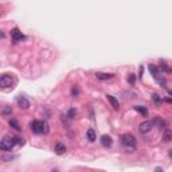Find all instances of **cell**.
Segmentation results:
<instances>
[{
	"instance_id": "cell-4",
	"label": "cell",
	"mask_w": 172,
	"mask_h": 172,
	"mask_svg": "<svg viewBox=\"0 0 172 172\" xmlns=\"http://www.w3.org/2000/svg\"><path fill=\"white\" fill-rule=\"evenodd\" d=\"M0 85H2L3 89L12 87V85H13V78L9 75V74H3L2 78H0Z\"/></svg>"
},
{
	"instance_id": "cell-9",
	"label": "cell",
	"mask_w": 172,
	"mask_h": 172,
	"mask_svg": "<svg viewBox=\"0 0 172 172\" xmlns=\"http://www.w3.org/2000/svg\"><path fill=\"white\" fill-rule=\"evenodd\" d=\"M149 71H151V74L153 75V78H155V79H157V81H159V82L161 83L160 73H159V70H157V67L155 66V65H149Z\"/></svg>"
},
{
	"instance_id": "cell-16",
	"label": "cell",
	"mask_w": 172,
	"mask_h": 172,
	"mask_svg": "<svg viewBox=\"0 0 172 172\" xmlns=\"http://www.w3.org/2000/svg\"><path fill=\"white\" fill-rule=\"evenodd\" d=\"M8 123H9V125H11V128H13V129H16V130H20V126L15 119H9Z\"/></svg>"
},
{
	"instance_id": "cell-8",
	"label": "cell",
	"mask_w": 172,
	"mask_h": 172,
	"mask_svg": "<svg viewBox=\"0 0 172 172\" xmlns=\"http://www.w3.org/2000/svg\"><path fill=\"white\" fill-rule=\"evenodd\" d=\"M18 105H19L20 109H28V108H30V102H28V100H27V98H24V97L20 96L18 98Z\"/></svg>"
},
{
	"instance_id": "cell-10",
	"label": "cell",
	"mask_w": 172,
	"mask_h": 172,
	"mask_svg": "<svg viewBox=\"0 0 172 172\" xmlns=\"http://www.w3.org/2000/svg\"><path fill=\"white\" fill-rule=\"evenodd\" d=\"M96 77H97V79H100V81H106V79L113 78L114 74H110V73H96Z\"/></svg>"
},
{
	"instance_id": "cell-3",
	"label": "cell",
	"mask_w": 172,
	"mask_h": 172,
	"mask_svg": "<svg viewBox=\"0 0 172 172\" xmlns=\"http://www.w3.org/2000/svg\"><path fill=\"white\" fill-rule=\"evenodd\" d=\"M16 143L19 144V139L11 137V136H5V137H3L2 143H0V149L4 151V152H9V151H12V148L15 147Z\"/></svg>"
},
{
	"instance_id": "cell-25",
	"label": "cell",
	"mask_w": 172,
	"mask_h": 172,
	"mask_svg": "<svg viewBox=\"0 0 172 172\" xmlns=\"http://www.w3.org/2000/svg\"><path fill=\"white\" fill-rule=\"evenodd\" d=\"M167 102H170V104H172V100H171V98H167Z\"/></svg>"
},
{
	"instance_id": "cell-17",
	"label": "cell",
	"mask_w": 172,
	"mask_h": 172,
	"mask_svg": "<svg viewBox=\"0 0 172 172\" xmlns=\"http://www.w3.org/2000/svg\"><path fill=\"white\" fill-rule=\"evenodd\" d=\"M134 109H136V112H139L140 114H143V116H147V114H148L147 108H144V106H134Z\"/></svg>"
},
{
	"instance_id": "cell-24",
	"label": "cell",
	"mask_w": 172,
	"mask_h": 172,
	"mask_svg": "<svg viewBox=\"0 0 172 172\" xmlns=\"http://www.w3.org/2000/svg\"><path fill=\"white\" fill-rule=\"evenodd\" d=\"M9 112H12V110H9L8 108H5V109H4V112H3V113H4V114H7V113H9Z\"/></svg>"
},
{
	"instance_id": "cell-5",
	"label": "cell",
	"mask_w": 172,
	"mask_h": 172,
	"mask_svg": "<svg viewBox=\"0 0 172 172\" xmlns=\"http://www.w3.org/2000/svg\"><path fill=\"white\" fill-rule=\"evenodd\" d=\"M11 39L13 42H20L22 39H24V35L22 34V31L18 28V27H15V28L11 31Z\"/></svg>"
},
{
	"instance_id": "cell-20",
	"label": "cell",
	"mask_w": 172,
	"mask_h": 172,
	"mask_svg": "<svg viewBox=\"0 0 172 172\" xmlns=\"http://www.w3.org/2000/svg\"><path fill=\"white\" fill-rule=\"evenodd\" d=\"M152 100L155 101V104H156V105H160V104H161V98L159 97V94H153Z\"/></svg>"
},
{
	"instance_id": "cell-7",
	"label": "cell",
	"mask_w": 172,
	"mask_h": 172,
	"mask_svg": "<svg viewBox=\"0 0 172 172\" xmlns=\"http://www.w3.org/2000/svg\"><path fill=\"white\" fill-rule=\"evenodd\" d=\"M101 144H102L105 148H110L112 147V144H113L112 137L108 136V134H102V136H101Z\"/></svg>"
},
{
	"instance_id": "cell-12",
	"label": "cell",
	"mask_w": 172,
	"mask_h": 172,
	"mask_svg": "<svg viewBox=\"0 0 172 172\" xmlns=\"http://www.w3.org/2000/svg\"><path fill=\"white\" fill-rule=\"evenodd\" d=\"M153 124L155 125H157V128H160V129H166V126H167V123L163 119H160V117H155Z\"/></svg>"
},
{
	"instance_id": "cell-19",
	"label": "cell",
	"mask_w": 172,
	"mask_h": 172,
	"mask_svg": "<svg viewBox=\"0 0 172 172\" xmlns=\"http://www.w3.org/2000/svg\"><path fill=\"white\" fill-rule=\"evenodd\" d=\"M75 114H77L75 108H70L69 112H67V117H69V119H74V117H75Z\"/></svg>"
},
{
	"instance_id": "cell-15",
	"label": "cell",
	"mask_w": 172,
	"mask_h": 172,
	"mask_svg": "<svg viewBox=\"0 0 172 172\" xmlns=\"http://www.w3.org/2000/svg\"><path fill=\"white\" fill-rule=\"evenodd\" d=\"M163 140L166 141V143H168V141H171V140H172V132H171V130H168V129H166V130H164Z\"/></svg>"
},
{
	"instance_id": "cell-2",
	"label": "cell",
	"mask_w": 172,
	"mask_h": 172,
	"mask_svg": "<svg viewBox=\"0 0 172 172\" xmlns=\"http://www.w3.org/2000/svg\"><path fill=\"white\" fill-rule=\"evenodd\" d=\"M121 144H123V147L125 148V149L132 152V151H134V148H136V137L130 133L123 134V136H121Z\"/></svg>"
},
{
	"instance_id": "cell-13",
	"label": "cell",
	"mask_w": 172,
	"mask_h": 172,
	"mask_svg": "<svg viewBox=\"0 0 172 172\" xmlns=\"http://www.w3.org/2000/svg\"><path fill=\"white\" fill-rule=\"evenodd\" d=\"M106 98H108V101H109V102H110V105H112V108H113V109L119 110V108H120L119 101H117L116 98H114L113 96H110V94H108V96H106Z\"/></svg>"
},
{
	"instance_id": "cell-22",
	"label": "cell",
	"mask_w": 172,
	"mask_h": 172,
	"mask_svg": "<svg viewBox=\"0 0 172 172\" xmlns=\"http://www.w3.org/2000/svg\"><path fill=\"white\" fill-rule=\"evenodd\" d=\"M79 94V89L77 86H73V89H71V96L73 97H77Z\"/></svg>"
},
{
	"instance_id": "cell-11",
	"label": "cell",
	"mask_w": 172,
	"mask_h": 172,
	"mask_svg": "<svg viewBox=\"0 0 172 172\" xmlns=\"http://www.w3.org/2000/svg\"><path fill=\"white\" fill-rule=\"evenodd\" d=\"M54 151H55V153L57 155H63L66 152V147H65V144H62V143H57L55 144V147H54Z\"/></svg>"
},
{
	"instance_id": "cell-23",
	"label": "cell",
	"mask_w": 172,
	"mask_h": 172,
	"mask_svg": "<svg viewBox=\"0 0 172 172\" xmlns=\"http://www.w3.org/2000/svg\"><path fill=\"white\" fill-rule=\"evenodd\" d=\"M143 71H144V67L141 66V67H140V70H139V73H140V78L143 77Z\"/></svg>"
},
{
	"instance_id": "cell-14",
	"label": "cell",
	"mask_w": 172,
	"mask_h": 172,
	"mask_svg": "<svg viewBox=\"0 0 172 172\" xmlns=\"http://www.w3.org/2000/svg\"><path fill=\"white\" fill-rule=\"evenodd\" d=\"M86 137H87V140L89 141H96V132H94V129H87V132H86Z\"/></svg>"
},
{
	"instance_id": "cell-1",
	"label": "cell",
	"mask_w": 172,
	"mask_h": 172,
	"mask_svg": "<svg viewBox=\"0 0 172 172\" xmlns=\"http://www.w3.org/2000/svg\"><path fill=\"white\" fill-rule=\"evenodd\" d=\"M30 128H31V130L36 134H46V133H49V130H50V126H49V124H47V121H39V120L32 121V123L30 124Z\"/></svg>"
},
{
	"instance_id": "cell-21",
	"label": "cell",
	"mask_w": 172,
	"mask_h": 172,
	"mask_svg": "<svg viewBox=\"0 0 172 172\" xmlns=\"http://www.w3.org/2000/svg\"><path fill=\"white\" fill-rule=\"evenodd\" d=\"M128 82H129L130 85H134V82H136V77H134V74H129V75H128Z\"/></svg>"
},
{
	"instance_id": "cell-18",
	"label": "cell",
	"mask_w": 172,
	"mask_h": 172,
	"mask_svg": "<svg viewBox=\"0 0 172 172\" xmlns=\"http://www.w3.org/2000/svg\"><path fill=\"white\" fill-rule=\"evenodd\" d=\"M160 69L163 70V71H166V73H172V69L167 66L166 62H160Z\"/></svg>"
},
{
	"instance_id": "cell-6",
	"label": "cell",
	"mask_w": 172,
	"mask_h": 172,
	"mask_svg": "<svg viewBox=\"0 0 172 172\" xmlns=\"http://www.w3.org/2000/svg\"><path fill=\"white\" fill-rule=\"evenodd\" d=\"M152 128H153V123H151V121H144V123H141L139 125V130L141 133H148V132H151Z\"/></svg>"
}]
</instances>
